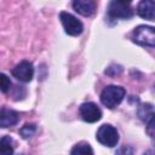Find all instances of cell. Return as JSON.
Returning <instances> with one entry per match:
<instances>
[{
    "label": "cell",
    "mask_w": 155,
    "mask_h": 155,
    "mask_svg": "<svg viewBox=\"0 0 155 155\" xmlns=\"http://www.w3.org/2000/svg\"><path fill=\"white\" fill-rule=\"evenodd\" d=\"M0 86H1V91L4 93L11 88V81L5 74H0Z\"/></svg>",
    "instance_id": "9a60e30c"
},
{
    "label": "cell",
    "mask_w": 155,
    "mask_h": 155,
    "mask_svg": "<svg viewBox=\"0 0 155 155\" xmlns=\"http://www.w3.org/2000/svg\"><path fill=\"white\" fill-rule=\"evenodd\" d=\"M18 120H19V115L17 111L11 110V109H6V108L1 109V111H0V126L2 128L16 125L18 122Z\"/></svg>",
    "instance_id": "9c48e42d"
},
{
    "label": "cell",
    "mask_w": 155,
    "mask_h": 155,
    "mask_svg": "<svg viewBox=\"0 0 155 155\" xmlns=\"http://www.w3.org/2000/svg\"><path fill=\"white\" fill-rule=\"evenodd\" d=\"M59 19H61L63 28H64L67 34H69L71 36H76V35H80L82 33V29H84L82 23L76 17H74L73 15H70L68 12H61Z\"/></svg>",
    "instance_id": "277c9868"
},
{
    "label": "cell",
    "mask_w": 155,
    "mask_h": 155,
    "mask_svg": "<svg viewBox=\"0 0 155 155\" xmlns=\"http://www.w3.org/2000/svg\"><path fill=\"white\" fill-rule=\"evenodd\" d=\"M71 154H93V150H92V148L88 145V144H78V145H75L73 149H71V151H70Z\"/></svg>",
    "instance_id": "4fadbf2b"
},
{
    "label": "cell",
    "mask_w": 155,
    "mask_h": 155,
    "mask_svg": "<svg viewBox=\"0 0 155 155\" xmlns=\"http://www.w3.org/2000/svg\"><path fill=\"white\" fill-rule=\"evenodd\" d=\"M0 153L2 155H10L13 153L12 148V139L10 137H2L0 140Z\"/></svg>",
    "instance_id": "8fae6325"
},
{
    "label": "cell",
    "mask_w": 155,
    "mask_h": 155,
    "mask_svg": "<svg viewBox=\"0 0 155 155\" xmlns=\"http://www.w3.org/2000/svg\"><path fill=\"white\" fill-rule=\"evenodd\" d=\"M132 35L134 42L142 46L155 47V28L149 25H139L134 28Z\"/></svg>",
    "instance_id": "7a4b0ae2"
},
{
    "label": "cell",
    "mask_w": 155,
    "mask_h": 155,
    "mask_svg": "<svg viewBox=\"0 0 155 155\" xmlns=\"http://www.w3.org/2000/svg\"><path fill=\"white\" fill-rule=\"evenodd\" d=\"M125 93H126L125 88L121 86H115V85L107 86L101 93V102L107 108L113 109L122 102Z\"/></svg>",
    "instance_id": "6da1fadb"
},
{
    "label": "cell",
    "mask_w": 155,
    "mask_h": 155,
    "mask_svg": "<svg viewBox=\"0 0 155 155\" xmlns=\"http://www.w3.org/2000/svg\"><path fill=\"white\" fill-rule=\"evenodd\" d=\"M73 8L82 16H91L94 12L96 5L93 0H73Z\"/></svg>",
    "instance_id": "30bf717a"
},
{
    "label": "cell",
    "mask_w": 155,
    "mask_h": 155,
    "mask_svg": "<svg viewBox=\"0 0 155 155\" xmlns=\"http://www.w3.org/2000/svg\"><path fill=\"white\" fill-rule=\"evenodd\" d=\"M119 1H121V2H124V4H127V5H130V2H131L132 0H119Z\"/></svg>",
    "instance_id": "2e32d148"
},
{
    "label": "cell",
    "mask_w": 155,
    "mask_h": 155,
    "mask_svg": "<svg viewBox=\"0 0 155 155\" xmlns=\"http://www.w3.org/2000/svg\"><path fill=\"white\" fill-rule=\"evenodd\" d=\"M12 75L22 82H29L33 79V75H34L33 64L28 61H23V62L18 63L12 69Z\"/></svg>",
    "instance_id": "5b68a950"
},
{
    "label": "cell",
    "mask_w": 155,
    "mask_h": 155,
    "mask_svg": "<svg viewBox=\"0 0 155 155\" xmlns=\"http://www.w3.org/2000/svg\"><path fill=\"white\" fill-rule=\"evenodd\" d=\"M108 13L114 18H130L132 17L133 11L127 4H124L119 0H113L109 4Z\"/></svg>",
    "instance_id": "8992f818"
},
{
    "label": "cell",
    "mask_w": 155,
    "mask_h": 155,
    "mask_svg": "<svg viewBox=\"0 0 155 155\" xmlns=\"http://www.w3.org/2000/svg\"><path fill=\"white\" fill-rule=\"evenodd\" d=\"M137 13L144 19H155V1L154 0H140L137 5Z\"/></svg>",
    "instance_id": "ba28073f"
},
{
    "label": "cell",
    "mask_w": 155,
    "mask_h": 155,
    "mask_svg": "<svg viewBox=\"0 0 155 155\" xmlns=\"http://www.w3.org/2000/svg\"><path fill=\"white\" fill-rule=\"evenodd\" d=\"M79 111H80V115H81L82 120H85L86 122H96L102 117L101 109L92 102L81 104Z\"/></svg>",
    "instance_id": "52a82bcc"
},
{
    "label": "cell",
    "mask_w": 155,
    "mask_h": 155,
    "mask_svg": "<svg viewBox=\"0 0 155 155\" xmlns=\"http://www.w3.org/2000/svg\"><path fill=\"white\" fill-rule=\"evenodd\" d=\"M97 140L105 147H115L119 142V134L116 128L110 125H102L97 131Z\"/></svg>",
    "instance_id": "3957f363"
},
{
    "label": "cell",
    "mask_w": 155,
    "mask_h": 155,
    "mask_svg": "<svg viewBox=\"0 0 155 155\" xmlns=\"http://www.w3.org/2000/svg\"><path fill=\"white\" fill-rule=\"evenodd\" d=\"M35 132H36V126L33 125V124H27V125H24V126L19 130V133H21V136H22L24 139H28V138L33 137V136L35 134Z\"/></svg>",
    "instance_id": "7c38bea8"
},
{
    "label": "cell",
    "mask_w": 155,
    "mask_h": 155,
    "mask_svg": "<svg viewBox=\"0 0 155 155\" xmlns=\"http://www.w3.org/2000/svg\"><path fill=\"white\" fill-rule=\"evenodd\" d=\"M147 133L148 136L155 140V113H153V115L150 116V120L148 121V126H147Z\"/></svg>",
    "instance_id": "5bb4252c"
}]
</instances>
